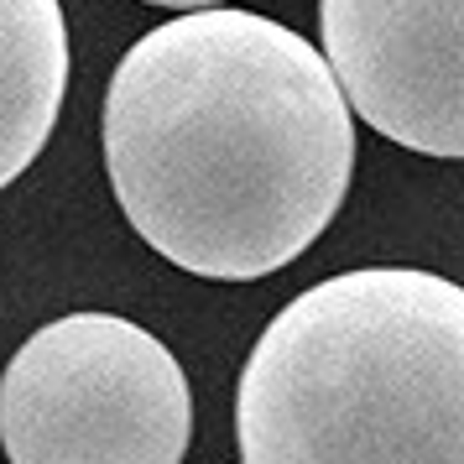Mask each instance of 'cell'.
<instances>
[{"mask_svg": "<svg viewBox=\"0 0 464 464\" xmlns=\"http://www.w3.org/2000/svg\"><path fill=\"white\" fill-rule=\"evenodd\" d=\"M105 172L162 261L256 282L334 225L355 178V115L293 26L235 5L188 11L110 73Z\"/></svg>", "mask_w": 464, "mask_h": 464, "instance_id": "obj_1", "label": "cell"}, {"mask_svg": "<svg viewBox=\"0 0 464 464\" xmlns=\"http://www.w3.org/2000/svg\"><path fill=\"white\" fill-rule=\"evenodd\" d=\"M240 464H464V287L355 266L261 329L235 392Z\"/></svg>", "mask_w": 464, "mask_h": 464, "instance_id": "obj_2", "label": "cell"}, {"mask_svg": "<svg viewBox=\"0 0 464 464\" xmlns=\"http://www.w3.org/2000/svg\"><path fill=\"white\" fill-rule=\"evenodd\" d=\"M188 439V376L136 318L63 314L0 371L11 464H183Z\"/></svg>", "mask_w": 464, "mask_h": 464, "instance_id": "obj_3", "label": "cell"}, {"mask_svg": "<svg viewBox=\"0 0 464 464\" xmlns=\"http://www.w3.org/2000/svg\"><path fill=\"white\" fill-rule=\"evenodd\" d=\"M350 115L422 157H464V0H318Z\"/></svg>", "mask_w": 464, "mask_h": 464, "instance_id": "obj_4", "label": "cell"}, {"mask_svg": "<svg viewBox=\"0 0 464 464\" xmlns=\"http://www.w3.org/2000/svg\"><path fill=\"white\" fill-rule=\"evenodd\" d=\"M68 94V22L58 0H0V188L53 141Z\"/></svg>", "mask_w": 464, "mask_h": 464, "instance_id": "obj_5", "label": "cell"}, {"mask_svg": "<svg viewBox=\"0 0 464 464\" xmlns=\"http://www.w3.org/2000/svg\"><path fill=\"white\" fill-rule=\"evenodd\" d=\"M141 5H162V11H219L225 0H141Z\"/></svg>", "mask_w": 464, "mask_h": 464, "instance_id": "obj_6", "label": "cell"}]
</instances>
